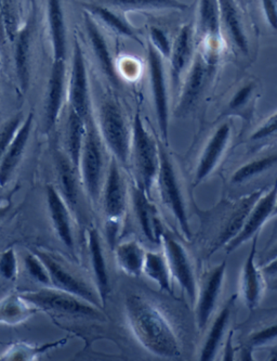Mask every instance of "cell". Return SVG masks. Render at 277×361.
Wrapping results in <instances>:
<instances>
[{
    "mask_svg": "<svg viewBox=\"0 0 277 361\" xmlns=\"http://www.w3.org/2000/svg\"><path fill=\"white\" fill-rule=\"evenodd\" d=\"M124 316L132 336L150 354L168 360L182 356L174 322L153 300L143 294H129L124 300Z\"/></svg>",
    "mask_w": 277,
    "mask_h": 361,
    "instance_id": "1",
    "label": "cell"
},
{
    "mask_svg": "<svg viewBox=\"0 0 277 361\" xmlns=\"http://www.w3.org/2000/svg\"><path fill=\"white\" fill-rule=\"evenodd\" d=\"M98 129L106 148L120 165L127 166L130 161L132 127L124 109L113 97H104L98 112Z\"/></svg>",
    "mask_w": 277,
    "mask_h": 361,
    "instance_id": "2",
    "label": "cell"
},
{
    "mask_svg": "<svg viewBox=\"0 0 277 361\" xmlns=\"http://www.w3.org/2000/svg\"><path fill=\"white\" fill-rule=\"evenodd\" d=\"M130 160L136 173V185L152 197V188L155 185L160 169V147L158 139L152 136L136 112L132 122Z\"/></svg>",
    "mask_w": 277,
    "mask_h": 361,
    "instance_id": "3",
    "label": "cell"
},
{
    "mask_svg": "<svg viewBox=\"0 0 277 361\" xmlns=\"http://www.w3.org/2000/svg\"><path fill=\"white\" fill-rule=\"evenodd\" d=\"M160 147V169H158L157 183L158 193L162 204L172 212L176 219L181 233L188 240L192 239L190 224H188L186 202L184 197L181 181L176 171L174 159L168 151V146L158 139Z\"/></svg>",
    "mask_w": 277,
    "mask_h": 361,
    "instance_id": "4",
    "label": "cell"
},
{
    "mask_svg": "<svg viewBox=\"0 0 277 361\" xmlns=\"http://www.w3.org/2000/svg\"><path fill=\"white\" fill-rule=\"evenodd\" d=\"M194 30L196 51L207 63L218 68L226 49L221 33L218 0H198Z\"/></svg>",
    "mask_w": 277,
    "mask_h": 361,
    "instance_id": "5",
    "label": "cell"
},
{
    "mask_svg": "<svg viewBox=\"0 0 277 361\" xmlns=\"http://www.w3.org/2000/svg\"><path fill=\"white\" fill-rule=\"evenodd\" d=\"M82 183L90 201L98 203L101 197L104 179L103 140L91 115L87 120L85 141L80 154L79 166Z\"/></svg>",
    "mask_w": 277,
    "mask_h": 361,
    "instance_id": "6",
    "label": "cell"
},
{
    "mask_svg": "<svg viewBox=\"0 0 277 361\" xmlns=\"http://www.w3.org/2000/svg\"><path fill=\"white\" fill-rule=\"evenodd\" d=\"M19 294L39 310L58 312L65 316L87 317L96 319L103 318L100 308L58 288L44 286L37 291L21 292Z\"/></svg>",
    "mask_w": 277,
    "mask_h": 361,
    "instance_id": "7",
    "label": "cell"
},
{
    "mask_svg": "<svg viewBox=\"0 0 277 361\" xmlns=\"http://www.w3.org/2000/svg\"><path fill=\"white\" fill-rule=\"evenodd\" d=\"M101 197L104 215L108 221V235L112 247H114L118 226L122 223L127 211L128 197L127 185L120 171V163L114 157H110Z\"/></svg>",
    "mask_w": 277,
    "mask_h": 361,
    "instance_id": "8",
    "label": "cell"
},
{
    "mask_svg": "<svg viewBox=\"0 0 277 361\" xmlns=\"http://www.w3.org/2000/svg\"><path fill=\"white\" fill-rule=\"evenodd\" d=\"M148 68L150 78V92L153 97L154 110H155L156 121L160 128L162 142L168 146L169 137L170 118V90L168 80L167 70L165 64V58L156 51L148 42Z\"/></svg>",
    "mask_w": 277,
    "mask_h": 361,
    "instance_id": "9",
    "label": "cell"
},
{
    "mask_svg": "<svg viewBox=\"0 0 277 361\" xmlns=\"http://www.w3.org/2000/svg\"><path fill=\"white\" fill-rule=\"evenodd\" d=\"M217 68L207 63L196 51L195 58L182 80L181 87L176 99L174 114L176 116H186L195 109L212 84Z\"/></svg>",
    "mask_w": 277,
    "mask_h": 361,
    "instance_id": "10",
    "label": "cell"
},
{
    "mask_svg": "<svg viewBox=\"0 0 277 361\" xmlns=\"http://www.w3.org/2000/svg\"><path fill=\"white\" fill-rule=\"evenodd\" d=\"M233 138L232 123L222 122L214 128L198 157L194 173V187L206 180L220 166L226 157Z\"/></svg>",
    "mask_w": 277,
    "mask_h": 361,
    "instance_id": "11",
    "label": "cell"
},
{
    "mask_svg": "<svg viewBox=\"0 0 277 361\" xmlns=\"http://www.w3.org/2000/svg\"><path fill=\"white\" fill-rule=\"evenodd\" d=\"M160 244L162 245L165 256L169 266L170 274L179 286L183 288L190 298L191 302L195 304L198 294L195 272L191 262L190 255L181 242L174 235L165 231L162 233Z\"/></svg>",
    "mask_w": 277,
    "mask_h": 361,
    "instance_id": "12",
    "label": "cell"
},
{
    "mask_svg": "<svg viewBox=\"0 0 277 361\" xmlns=\"http://www.w3.org/2000/svg\"><path fill=\"white\" fill-rule=\"evenodd\" d=\"M196 54V38L194 23L184 24L179 30L176 38L172 42V52L169 58L170 87L174 94V100L178 97L179 90L181 87L182 80L190 68Z\"/></svg>",
    "mask_w": 277,
    "mask_h": 361,
    "instance_id": "13",
    "label": "cell"
},
{
    "mask_svg": "<svg viewBox=\"0 0 277 361\" xmlns=\"http://www.w3.org/2000/svg\"><path fill=\"white\" fill-rule=\"evenodd\" d=\"M34 253L37 254L38 257L47 267L50 279H51V288H58L61 291L78 296L100 310L104 307L101 300H100L99 294L96 293L82 279L76 277L75 274L68 271L56 258L43 251H35Z\"/></svg>",
    "mask_w": 277,
    "mask_h": 361,
    "instance_id": "14",
    "label": "cell"
},
{
    "mask_svg": "<svg viewBox=\"0 0 277 361\" xmlns=\"http://www.w3.org/2000/svg\"><path fill=\"white\" fill-rule=\"evenodd\" d=\"M221 33L226 47L235 54L249 56V39L238 0H218Z\"/></svg>",
    "mask_w": 277,
    "mask_h": 361,
    "instance_id": "15",
    "label": "cell"
},
{
    "mask_svg": "<svg viewBox=\"0 0 277 361\" xmlns=\"http://www.w3.org/2000/svg\"><path fill=\"white\" fill-rule=\"evenodd\" d=\"M226 274V261L219 264L216 267L207 271L202 276L200 286L196 294L195 314L198 329L202 330L212 318V312L216 308L220 298Z\"/></svg>",
    "mask_w": 277,
    "mask_h": 361,
    "instance_id": "16",
    "label": "cell"
},
{
    "mask_svg": "<svg viewBox=\"0 0 277 361\" xmlns=\"http://www.w3.org/2000/svg\"><path fill=\"white\" fill-rule=\"evenodd\" d=\"M68 101H70V109L77 113L80 118L85 120L89 118L90 94L87 66H86L85 54L78 42L74 44Z\"/></svg>",
    "mask_w": 277,
    "mask_h": 361,
    "instance_id": "17",
    "label": "cell"
},
{
    "mask_svg": "<svg viewBox=\"0 0 277 361\" xmlns=\"http://www.w3.org/2000/svg\"><path fill=\"white\" fill-rule=\"evenodd\" d=\"M276 202L277 177L272 187L268 191H264V193L259 197L258 201L255 203L238 235L234 239L231 240L224 247L228 253H232L233 251L238 249L243 243L252 239L255 235L259 233L263 224H266L271 216H273Z\"/></svg>",
    "mask_w": 277,
    "mask_h": 361,
    "instance_id": "18",
    "label": "cell"
},
{
    "mask_svg": "<svg viewBox=\"0 0 277 361\" xmlns=\"http://www.w3.org/2000/svg\"><path fill=\"white\" fill-rule=\"evenodd\" d=\"M266 190V189H263V188L257 189L252 193L240 197L231 204L228 211L226 212V219L221 228V231L219 233L218 238L214 242V247H212L210 254H214L216 250L220 249L224 245L226 247L231 240L234 239L238 235L248 217L249 212L252 211L255 203Z\"/></svg>",
    "mask_w": 277,
    "mask_h": 361,
    "instance_id": "19",
    "label": "cell"
},
{
    "mask_svg": "<svg viewBox=\"0 0 277 361\" xmlns=\"http://www.w3.org/2000/svg\"><path fill=\"white\" fill-rule=\"evenodd\" d=\"M131 201L138 226L146 239L150 243L160 244L164 228L152 197H148L143 189L134 183L131 187Z\"/></svg>",
    "mask_w": 277,
    "mask_h": 361,
    "instance_id": "20",
    "label": "cell"
},
{
    "mask_svg": "<svg viewBox=\"0 0 277 361\" xmlns=\"http://www.w3.org/2000/svg\"><path fill=\"white\" fill-rule=\"evenodd\" d=\"M258 238V233L252 237V247L243 266L242 274H240V294L244 298L247 307L250 310L258 307L266 288L264 278L257 266L256 262Z\"/></svg>",
    "mask_w": 277,
    "mask_h": 361,
    "instance_id": "21",
    "label": "cell"
},
{
    "mask_svg": "<svg viewBox=\"0 0 277 361\" xmlns=\"http://www.w3.org/2000/svg\"><path fill=\"white\" fill-rule=\"evenodd\" d=\"M84 22H85L86 32L89 38L90 46H91L96 61L99 63L100 68L108 78V82L113 85L114 87L120 88V76L118 73L117 66H116L108 42L102 34L99 25L96 24V19L88 12L85 13Z\"/></svg>",
    "mask_w": 277,
    "mask_h": 361,
    "instance_id": "22",
    "label": "cell"
},
{
    "mask_svg": "<svg viewBox=\"0 0 277 361\" xmlns=\"http://www.w3.org/2000/svg\"><path fill=\"white\" fill-rule=\"evenodd\" d=\"M33 123V113H30L27 118L20 125L12 140L10 141L9 146L0 162V187H5L7 185L18 165L21 162L31 137Z\"/></svg>",
    "mask_w": 277,
    "mask_h": 361,
    "instance_id": "23",
    "label": "cell"
},
{
    "mask_svg": "<svg viewBox=\"0 0 277 361\" xmlns=\"http://www.w3.org/2000/svg\"><path fill=\"white\" fill-rule=\"evenodd\" d=\"M260 97V85L258 80L250 78L245 80L233 92L228 104L221 112L220 118L240 116L243 120H252L256 104Z\"/></svg>",
    "mask_w": 277,
    "mask_h": 361,
    "instance_id": "24",
    "label": "cell"
},
{
    "mask_svg": "<svg viewBox=\"0 0 277 361\" xmlns=\"http://www.w3.org/2000/svg\"><path fill=\"white\" fill-rule=\"evenodd\" d=\"M46 195H47L48 211H49L54 230L64 245L73 251V228H72L71 215L68 209L70 207L53 185H48L46 187Z\"/></svg>",
    "mask_w": 277,
    "mask_h": 361,
    "instance_id": "25",
    "label": "cell"
},
{
    "mask_svg": "<svg viewBox=\"0 0 277 361\" xmlns=\"http://www.w3.org/2000/svg\"><path fill=\"white\" fill-rule=\"evenodd\" d=\"M86 12L92 16L96 20H99L103 25L110 28L116 35L122 36L128 39L138 42V45L143 46L141 30L134 27L122 12L104 7L99 4L91 3L84 5Z\"/></svg>",
    "mask_w": 277,
    "mask_h": 361,
    "instance_id": "26",
    "label": "cell"
},
{
    "mask_svg": "<svg viewBox=\"0 0 277 361\" xmlns=\"http://www.w3.org/2000/svg\"><path fill=\"white\" fill-rule=\"evenodd\" d=\"M66 61L53 60L48 82L47 104H46V125L51 130L57 125L63 102L65 88Z\"/></svg>",
    "mask_w": 277,
    "mask_h": 361,
    "instance_id": "27",
    "label": "cell"
},
{
    "mask_svg": "<svg viewBox=\"0 0 277 361\" xmlns=\"http://www.w3.org/2000/svg\"><path fill=\"white\" fill-rule=\"evenodd\" d=\"M88 250H89L92 271L96 279V292L99 294L100 300L104 306L110 293V279H108L105 256L102 249L101 238L98 230L94 228L88 230Z\"/></svg>",
    "mask_w": 277,
    "mask_h": 361,
    "instance_id": "28",
    "label": "cell"
},
{
    "mask_svg": "<svg viewBox=\"0 0 277 361\" xmlns=\"http://www.w3.org/2000/svg\"><path fill=\"white\" fill-rule=\"evenodd\" d=\"M47 17L53 60L66 61L67 40L61 0H47Z\"/></svg>",
    "mask_w": 277,
    "mask_h": 361,
    "instance_id": "29",
    "label": "cell"
},
{
    "mask_svg": "<svg viewBox=\"0 0 277 361\" xmlns=\"http://www.w3.org/2000/svg\"><path fill=\"white\" fill-rule=\"evenodd\" d=\"M94 3L124 14L128 12L164 11V10L186 11L188 9V6L181 0H96Z\"/></svg>",
    "mask_w": 277,
    "mask_h": 361,
    "instance_id": "30",
    "label": "cell"
},
{
    "mask_svg": "<svg viewBox=\"0 0 277 361\" xmlns=\"http://www.w3.org/2000/svg\"><path fill=\"white\" fill-rule=\"evenodd\" d=\"M33 17L30 18L12 45L15 46V66L20 88L26 92L30 82V50H31L32 33H33Z\"/></svg>",
    "mask_w": 277,
    "mask_h": 361,
    "instance_id": "31",
    "label": "cell"
},
{
    "mask_svg": "<svg viewBox=\"0 0 277 361\" xmlns=\"http://www.w3.org/2000/svg\"><path fill=\"white\" fill-rule=\"evenodd\" d=\"M236 298H238L236 294L228 298L226 305L216 317V319H214V324H212V328L208 332V336H207L206 342L202 346V353H200V360H214V357H216L221 341L224 338L226 328L230 324L231 316H232Z\"/></svg>",
    "mask_w": 277,
    "mask_h": 361,
    "instance_id": "32",
    "label": "cell"
},
{
    "mask_svg": "<svg viewBox=\"0 0 277 361\" xmlns=\"http://www.w3.org/2000/svg\"><path fill=\"white\" fill-rule=\"evenodd\" d=\"M115 259L118 268L129 277L138 278L142 274L146 251L136 240L122 242L116 245Z\"/></svg>",
    "mask_w": 277,
    "mask_h": 361,
    "instance_id": "33",
    "label": "cell"
},
{
    "mask_svg": "<svg viewBox=\"0 0 277 361\" xmlns=\"http://www.w3.org/2000/svg\"><path fill=\"white\" fill-rule=\"evenodd\" d=\"M38 310L19 293L9 294L0 302V324L15 326L22 324L30 319Z\"/></svg>",
    "mask_w": 277,
    "mask_h": 361,
    "instance_id": "34",
    "label": "cell"
},
{
    "mask_svg": "<svg viewBox=\"0 0 277 361\" xmlns=\"http://www.w3.org/2000/svg\"><path fill=\"white\" fill-rule=\"evenodd\" d=\"M56 164H57L58 177L60 181V191L62 197L65 200L68 207H76L77 203L78 190L77 179H76V169L67 155L58 152L56 155Z\"/></svg>",
    "mask_w": 277,
    "mask_h": 361,
    "instance_id": "35",
    "label": "cell"
},
{
    "mask_svg": "<svg viewBox=\"0 0 277 361\" xmlns=\"http://www.w3.org/2000/svg\"><path fill=\"white\" fill-rule=\"evenodd\" d=\"M142 274L156 282L162 291L172 294V277L164 252H146Z\"/></svg>",
    "mask_w": 277,
    "mask_h": 361,
    "instance_id": "36",
    "label": "cell"
},
{
    "mask_svg": "<svg viewBox=\"0 0 277 361\" xmlns=\"http://www.w3.org/2000/svg\"><path fill=\"white\" fill-rule=\"evenodd\" d=\"M88 120V118H87ZM87 120L80 118L77 113L70 109L67 118V157L78 169L80 154L85 141Z\"/></svg>",
    "mask_w": 277,
    "mask_h": 361,
    "instance_id": "37",
    "label": "cell"
},
{
    "mask_svg": "<svg viewBox=\"0 0 277 361\" xmlns=\"http://www.w3.org/2000/svg\"><path fill=\"white\" fill-rule=\"evenodd\" d=\"M276 165L277 150L245 163L240 169H236L233 173L232 177H231V183L233 185H243V183H248L252 179L264 174Z\"/></svg>",
    "mask_w": 277,
    "mask_h": 361,
    "instance_id": "38",
    "label": "cell"
},
{
    "mask_svg": "<svg viewBox=\"0 0 277 361\" xmlns=\"http://www.w3.org/2000/svg\"><path fill=\"white\" fill-rule=\"evenodd\" d=\"M3 13L4 27H5L7 42L13 44L19 33V6L18 0H0Z\"/></svg>",
    "mask_w": 277,
    "mask_h": 361,
    "instance_id": "39",
    "label": "cell"
},
{
    "mask_svg": "<svg viewBox=\"0 0 277 361\" xmlns=\"http://www.w3.org/2000/svg\"><path fill=\"white\" fill-rule=\"evenodd\" d=\"M26 269L29 271L30 276L35 279L38 283L43 286L51 288V279H50L49 271L43 261L38 257L36 253H29L26 255L25 259Z\"/></svg>",
    "mask_w": 277,
    "mask_h": 361,
    "instance_id": "40",
    "label": "cell"
},
{
    "mask_svg": "<svg viewBox=\"0 0 277 361\" xmlns=\"http://www.w3.org/2000/svg\"><path fill=\"white\" fill-rule=\"evenodd\" d=\"M148 44H150L156 51L160 52L165 59H168L172 52V42L168 37L167 33L157 27V26H150L148 31Z\"/></svg>",
    "mask_w": 277,
    "mask_h": 361,
    "instance_id": "41",
    "label": "cell"
},
{
    "mask_svg": "<svg viewBox=\"0 0 277 361\" xmlns=\"http://www.w3.org/2000/svg\"><path fill=\"white\" fill-rule=\"evenodd\" d=\"M250 140L254 142H268L277 140V112L273 113L252 133Z\"/></svg>",
    "mask_w": 277,
    "mask_h": 361,
    "instance_id": "42",
    "label": "cell"
},
{
    "mask_svg": "<svg viewBox=\"0 0 277 361\" xmlns=\"http://www.w3.org/2000/svg\"><path fill=\"white\" fill-rule=\"evenodd\" d=\"M22 122H23L22 115H15L0 128V162H1V159H3L8 146H9L10 141L15 136Z\"/></svg>",
    "mask_w": 277,
    "mask_h": 361,
    "instance_id": "43",
    "label": "cell"
},
{
    "mask_svg": "<svg viewBox=\"0 0 277 361\" xmlns=\"http://www.w3.org/2000/svg\"><path fill=\"white\" fill-rule=\"evenodd\" d=\"M49 346H41L40 348H31L29 345L17 344L8 350V352L4 354L1 359L3 360H31V359H34V357L39 355L40 353L47 350Z\"/></svg>",
    "mask_w": 277,
    "mask_h": 361,
    "instance_id": "44",
    "label": "cell"
},
{
    "mask_svg": "<svg viewBox=\"0 0 277 361\" xmlns=\"http://www.w3.org/2000/svg\"><path fill=\"white\" fill-rule=\"evenodd\" d=\"M17 274V254L13 249L6 250L0 256V276L8 281H15Z\"/></svg>",
    "mask_w": 277,
    "mask_h": 361,
    "instance_id": "45",
    "label": "cell"
},
{
    "mask_svg": "<svg viewBox=\"0 0 277 361\" xmlns=\"http://www.w3.org/2000/svg\"><path fill=\"white\" fill-rule=\"evenodd\" d=\"M277 340V322L270 324L266 328L257 331L254 334L249 336L248 344L250 348H258L262 345L269 344L273 341Z\"/></svg>",
    "mask_w": 277,
    "mask_h": 361,
    "instance_id": "46",
    "label": "cell"
},
{
    "mask_svg": "<svg viewBox=\"0 0 277 361\" xmlns=\"http://www.w3.org/2000/svg\"><path fill=\"white\" fill-rule=\"evenodd\" d=\"M260 4L266 23L277 31V0H260Z\"/></svg>",
    "mask_w": 277,
    "mask_h": 361,
    "instance_id": "47",
    "label": "cell"
},
{
    "mask_svg": "<svg viewBox=\"0 0 277 361\" xmlns=\"http://www.w3.org/2000/svg\"><path fill=\"white\" fill-rule=\"evenodd\" d=\"M7 42L5 27H4L3 13H1V1H0V51L4 52L6 46H7Z\"/></svg>",
    "mask_w": 277,
    "mask_h": 361,
    "instance_id": "48",
    "label": "cell"
},
{
    "mask_svg": "<svg viewBox=\"0 0 277 361\" xmlns=\"http://www.w3.org/2000/svg\"><path fill=\"white\" fill-rule=\"evenodd\" d=\"M263 271L269 274H277V256L271 258L270 261H268L266 265L263 267Z\"/></svg>",
    "mask_w": 277,
    "mask_h": 361,
    "instance_id": "49",
    "label": "cell"
},
{
    "mask_svg": "<svg viewBox=\"0 0 277 361\" xmlns=\"http://www.w3.org/2000/svg\"><path fill=\"white\" fill-rule=\"evenodd\" d=\"M233 356H234V353H233L232 350V334L228 336V342H226V352H224V360H233Z\"/></svg>",
    "mask_w": 277,
    "mask_h": 361,
    "instance_id": "50",
    "label": "cell"
},
{
    "mask_svg": "<svg viewBox=\"0 0 277 361\" xmlns=\"http://www.w3.org/2000/svg\"><path fill=\"white\" fill-rule=\"evenodd\" d=\"M10 209H11V204H10L9 202H3V203H0V221L5 219V216L7 215Z\"/></svg>",
    "mask_w": 277,
    "mask_h": 361,
    "instance_id": "51",
    "label": "cell"
},
{
    "mask_svg": "<svg viewBox=\"0 0 277 361\" xmlns=\"http://www.w3.org/2000/svg\"><path fill=\"white\" fill-rule=\"evenodd\" d=\"M238 3L243 11L246 12L249 6L252 5V0H238Z\"/></svg>",
    "mask_w": 277,
    "mask_h": 361,
    "instance_id": "52",
    "label": "cell"
},
{
    "mask_svg": "<svg viewBox=\"0 0 277 361\" xmlns=\"http://www.w3.org/2000/svg\"><path fill=\"white\" fill-rule=\"evenodd\" d=\"M275 256H277V244L271 250V255L270 258H269V261H270L271 258L275 257Z\"/></svg>",
    "mask_w": 277,
    "mask_h": 361,
    "instance_id": "53",
    "label": "cell"
},
{
    "mask_svg": "<svg viewBox=\"0 0 277 361\" xmlns=\"http://www.w3.org/2000/svg\"><path fill=\"white\" fill-rule=\"evenodd\" d=\"M277 215V202H276V207H275L274 213H273V216Z\"/></svg>",
    "mask_w": 277,
    "mask_h": 361,
    "instance_id": "54",
    "label": "cell"
}]
</instances>
